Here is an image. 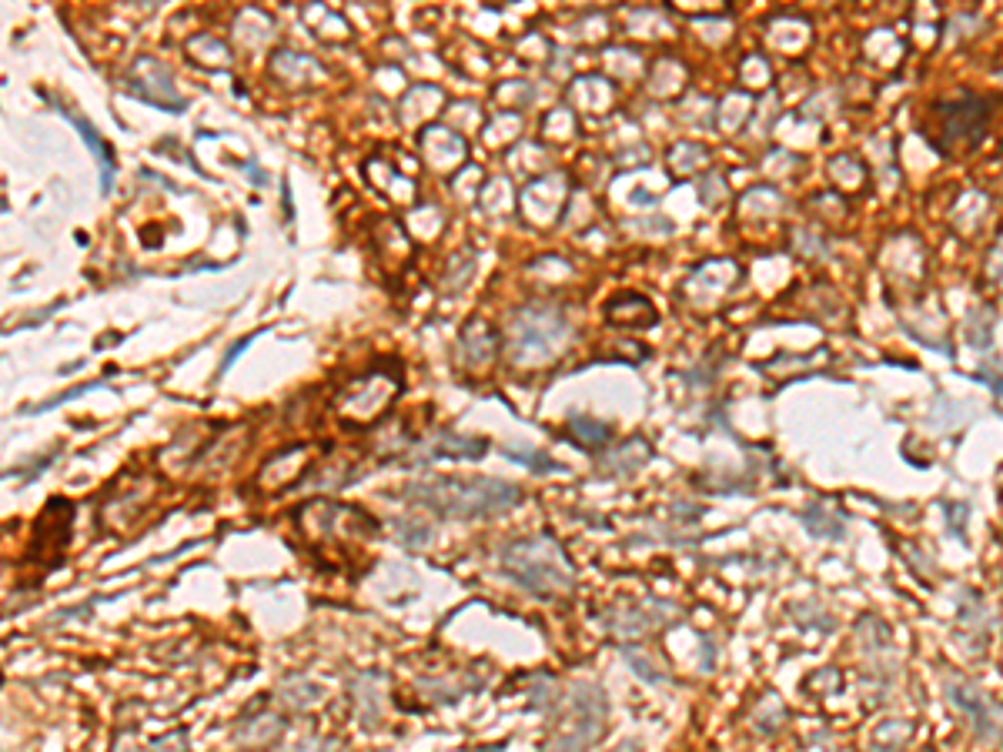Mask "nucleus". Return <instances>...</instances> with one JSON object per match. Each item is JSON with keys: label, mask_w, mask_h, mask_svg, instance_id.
Here are the masks:
<instances>
[{"label": "nucleus", "mask_w": 1003, "mask_h": 752, "mask_svg": "<svg viewBox=\"0 0 1003 752\" xmlns=\"http://www.w3.org/2000/svg\"><path fill=\"white\" fill-rule=\"evenodd\" d=\"M402 495L442 519H492L522 502V488L499 478H432L408 485Z\"/></svg>", "instance_id": "obj_1"}, {"label": "nucleus", "mask_w": 1003, "mask_h": 752, "mask_svg": "<svg viewBox=\"0 0 1003 752\" xmlns=\"http://www.w3.org/2000/svg\"><path fill=\"white\" fill-rule=\"evenodd\" d=\"M502 572L539 599H562L576 589V569H572L566 549L552 535H529L515 539L499 555Z\"/></svg>", "instance_id": "obj_2"}, {"label": "nucleus", "mask_w": 1003, "mask_h": 752, "mask_svg": "<svg viewBox=\"0 0 1003 752\" xmlns=\"http://www.w3.org/2000/svg\"><path fill=\"white\" fill-rule=\"evenodd\" d=\"M572 338V321L552 301L522 305L509 321V361L515 368H539L559 358Z\"/></svg>", "instance_id": "obj_3"}, {"label": "nucleus", "mask_w": 1003, "mask_h": 752, "mask_svg": "<svg viewBox=\"0 0 1003 752\" xmlns=\"http://www.w3.org/2000/svg\"><path fill=\"white\" fill-rule=\"evenodd\" d=\"M602 729H606V692L592 682H579L572 686L566 712L555 722L542 752H586L592 742H599Z\"/></svg>", "instance_id": "obj_4"}, {"label": "nucleus", "mask_w": 1003, "mask_h": 752, "mask_svg": "<svg viewBox=\"0 0 1003 752\" xmlns=\"http://www.w3.org/2000/svg\"><path fill=\"white\" fill-rule=\"evenodd\" d=\"M402 395V375L388 371V365L372 368L365 375L352 378L342 392L335 395V418L348 428H368L392 408L395 398Z\"/></svg>", "instance_id": "obj_5"}, {"label": "nucleus", "mask_w": 1003, "mask_h": 752, "mask_svg": "<svg viewBox=\"0 0 1003 752\" xmlns=\"http://www.w3.org/2000/svg\"><path fill=\"white\" fill-rule=\"evenodd\" d=\"M124 91L134 94L144 104L161 107V111H168V114H184V107H188L184 94L178 91V84H174L171 71L161 61H154V57H138V61L128 67V74H124Z\"/></svg>", "instance_id": "obj_6"}, {"label": "nucleus", "mask_w": 1003, "mask_h": 752, "mask_svg": "<svg viewBox=\"0 0 1003 752\" xmlns=\"http://www.w3.org/2000/svg\"><path fill=\"white\" fill-rule=\"evenodd\" d=\"M569 201V178L562 171H545L519 194V214L535 228H549L562 218Z\"/></svg>", "instance_id": "obj_7"}, {"label": "nucleus", "mask_w": 1003, "mask_h": 752, "mask_svg": "<svg viewBox=\"0 0 1003 752\" xmlns=\"http://www.w3.org/2000/svg\"><path fill=\"white\" fill-rule=\"evenodd\" d=\"M418 154L432 171L452 178L469 161V141L459 131H452L449 124H428V128L418 131Z\"/></svg>", "instance_id": "obj_8"}, {"label": "nucleus", "mask_w": 1003, "mask_h": 752, "mask_svg": "<svg viewBox=\"0 0 1003 752\" xmlns=\"http://www.w3.org/2000/svg\"><path fill=\"white\" fill-rule=\"evenodd\" d=\"M495 358H499V331H495L489 321H482V318L469 321V325L462 328V335H459V361H462V368L482 371V368H489Z\"/></svg>", "instance_id": "obj_9"}, {"label": "nucleus", "mask_w": 1003, "mask_h": 752, "mask_svg": "<svg viewBox=\"0 0 1003 752\" xmlns=\"http://www.w3.org/2000/svg\"><path fill=\"white\" fill-rule=\"evenodd\" d=\"M372 241H375L378 255H382L385 268L392 271V275H402V271L412 265L415 244L395 218H378L372 224Z\"/></svg>", "instance_id": "obj_10"}, {"label": "nucleus", "mask_w": 1003, "mask_h": 752, "mask_svg": "<svg viewBox=\"0 0 1003 752\" xmlns=\"http://www.w3.org/2000/svg\"><path fill=\"white\" fill-rule=\"evenodd\" d=\"M148 495H151V478H144L138 485H121V492L111 495L101 505V525L107 532H124L131 525V519L141 515Z\"/></svg>", "instance_id": "obj_11"}, {"label": "nucleus", "mask_w": 1003, "mask_h": 752, "mask_svg": "<svg viewBox=\"0 0 1003 752\" xmlns=\"http://www.w3.org/2000/svg\"><path fill=\"white\" fill-rule=\"evenodd\" d=\"M71 522H74V505L64 502V498H51L41 522H37V549H41V555L51 549L54 562L61 559L64 545L71 542Z\"/></svg>", "instance_id": "obj_12"}, {"label": "nucleus", "mask_w": 1003, "mask_h": 752, "mask_svg": "<svg viewBox=\"0 0 1003 752\" xmlns=\"http://www.w3.org/2000/svg\"><path fill=\"white\" fill-rule=\"evenodd\" d=\"M308 445H295V448H285V452L271 455L258 472V485L261 488H288L291 482H298L308 468Z\"/></svg>", "instance_id": "obj_13"}, {"label": "nucleus", "mask_w": 1003, "mask_h": 752, "mask_svg": "<svg viewBox=\"0 0 1003 752\" xmlns=\"http://www.w3.org/2000/svg\"><path fill=\"white\" fill-rule=\"evenodd\" d=\"M445 107V94L438 91V87L432 84H415L412 91L405 94V101L402 107H398V117H402V124L405 128H428V124H435L432 117L442 111Z\"/></svg>", "instance_id": "obj_14"}, {"label": "nucleus", "mask_w": 1003, "mask_h": 752, "mask_svg": "<svg viewBox=\"0 0 1003 752\" xmlns=\"http://www.w3.org/2000/svg\"><path fill=\"white\" fill-rule=\"evenodd\" d=\"M271 74L288 87H305L321 77V64L308 54L285 51V47H281V51H275V57H271Z\"/></svg>", "instance_id": "obj_15"}, {"label": "nucleus", "mask_w": 1003, "mask_h": 752, "mask_svg": "<svg viewBox=\"0 0 1003 752\" xmlns=\"http://www.w3.org/2000/svg\"><path fill=\"white\" fill-rule=\"evenodd\" d=\"M281 732H285V719L271 709H258L255 716L241 719L235 726V739L238 746H248V749H258V746H271Z\"/></svg>", "instance_id": "obj_16"}, {"label": "nucleus", "mask_w": 1003, "mask_h": 752, "mask_svg": "<svg viewBox=\"0 0 1003 752\" xmlns=\"http://www.w3.org/2000/svg\"><path fill=\"white\" fill-rule=\"evenodd\" d=\"M606 321L616 328H646L656 321V311L642 295H616L606 305Z\"/></svg>", "instance_id": "obj_17"}, {"label": "nucleus", "mask_w": 1003, "mask_h": 752, "mask_svg": "<svg viewBox=\"0 0 1003 752\" xmlns=\"http://www.w3.org/2000/svg\"><path fill=\"white\" fill-rule=\"evenodd\" d=\"M569 101L576 104V111L599 114L612 104V87L606 77L599 74H582L569 84Z\"/></svg>", "instance_id": "obj_18"}, {"label": "nucleus", "mask_w": 1003, "mask_h": 752, "mask_svg": "<svg viewBox=\"0 0 1003 752\" xmlns=\"http://www.w3.org/2000/svg\"><path fill=\"white\" fill-rule=\"evenodd\" d=\"M489 452L485 438L459 435V432H438L432 442V458H455V462H479Z\"/></svg>", "instance_id": "obj_19"}, {"label": "nucleus", "mask_w": 1003, "mask_h": 752, "mask_svg": "<svg viewBox=\"0 0 1003 752\" xmlns=\"http://www.w3.org/2000/svg\"><path fill=\"white\" fill-rule=\"evenodd\" d=\"M64 114L71 117V124H74L77 131H81L84 144H87V148H91V154L97 158V168H101V191L107 194V191H111V184H114V151L107 148V144H104V138H101V134L94 131V124L87 121V117L74 114V111H64Z\"/></svg>", "instance_id": "obj_20"}, {"label": "nucleus", "mask_w": 1003, "mask_h": 752, "mask_svg": "<svg viewBox=\"0 0 1003 752\" xmlns=\"http://www.w3.org/2000/svg\"><path fill=\"white\" fill-rule=\"evenodd\" d=\"M646 458H649V445L642 442V438H632V442L619 445L616 452L599 458V472L609 478H626L636 472L639 465H646Z\"/></svg>", "instance_id": "obj_21"}, {"label": "nucleus", "mask_w": 1003, "mask_h": 752, "mask_svg": "<svg viewBox=\"0 0 1003 752\" xmlns=\"http://www.w3.org/2000/svg\"><path fill=\"white\" fill-rule=\"evenodd\" d=\"M382 689H385V679L382 676H358L352 682V692H355V702H358V716H362L368 726L378 722L382 716Z\"/></svg>", "instance_id": "obj_22"}, {"label": "nucleus", "mask_w": 1003, "mask_h": 752, "mask_svg": "<svg viewBox=\"0 0 1003 752\" xmlns=\"http://www.w3.org/2000/svg\"><path fill=\"white\" fill-rule=\"evenodd\" d=\"M482 138L489 148L502 151V148H512L515 141L522 138V114H509V111H495V117L489 124H482Z\"/></svg>", "instance_id": "obj_23"}, {"label": "nucleus", "mask_w": 1003, "mask_h": 752, "mask_svg": "<svg viewBox=\"0 0 1003 752\" xmlns=\"http://www.w3.org/2000/svg\"><path fill=\"white\" fill-rule=\"evenodd\" d=\"M188 54H191L194 64L208 67V71H225V67H231L228 44L218 41V37H211V34L191 37V41H188Z\"/></svg>", "instance_id": "obj_24"}, {"label": "nucleus", "mask_w": 1003, "mask_h": 752, "mask_svg": "<svg viewBox=\"0 0 1003 752\" xmlns=\"http://www.w3.org/2000/svg\"><path fill=\"white\" fill-rule=\"evenodd\" d=\"M569 442H576L579 448H586V452H596V448H602L609 442V425H602L589 415H572L569 418Z\"/></svg>", "instance_id": "obj_25"}, {"label": "nucleus", "mask_w": 1003, "mask_h": 752, "mask_svg": "<svg viewBox=\"0 0 1003 752\" xmlns=\"http://www.w3.org/2000/svg\"><path fill=\"white\" fill-rule=\"evenodd\" d=\"M308 24L315 27V34L318 37H325V41H348L352 37V31H348V24L338 17L335 11H328V7H321V4H311L308 11Z\"/></svg>", "instance_id": "obj_26"}, {"label": "nucleus", "mask_w": 1003, "mask_h": 752, "mask_svg": "<svg viewBox=\"0 0 1003 752\" xmlns=\"http://www.w3.org/2000/svg\"><path fill=\"white\" fill-rule=\"evenodd\" d=\"M542 134L555 144L572 141L579 134L576 111H569V107H555V111H549V117H545V124H542Z\"/></svg>", "instance_id": "obj_27"}, {"label": "nucleus", "mask_w": 1003, "mask_h": 752, "mask_svg": "<svg viewBox=\"0 0 1003 752\" xmlns=\"http://www.w3.org/2000/svg\"><path fill=\"white\" fill-rule=\"evenodd\" d=\"M472 268H475V258L469 255V251H459V255H452L449 261H445V271H442V291H449V295L462 291L465 285H469Z\"/></svg>", "instance_id": "obj_28"}, {"label": "nucleus", "mask_w": 1003, "mask_h": 752, "mask_svg": "<svg viewBox=\"0 0 1003 752\" xmlns=\"http://www.w3.org/2000/svg\"><path fill=\"white\" fill-rule=\"evenodd\" d=\"M532 97H535V91H532L529 81H505V84L495 87V104L509 114H522V107L529 104Z\"/></svg>", "instance_id": "obj_29"}, {"label": "nucleus", "mask_w": 1003, "mask_h": 752, "mask_svg": "<svg viewBox=\"0 0 1003 752\" xmlns=\"http://www.w3.org/2000/svg\"><path fill=\"white\" fill-rule=\"evenodd\" d=\"M392 529L398 532V539H402L408 549H425L428 539H432V529L422 525V522H415V519H395Z\"/></svg>", "instance_id": "obj_30"}, {"label": "nucleus", "mask_w": 1003, "mask_h": 752, "mask_svg": "<svg viewBox=\"0 0 1003 752\" xmlns=\"http://www.w3.org/2000/svg\"><path fill=\"white\" fill-rule=\"evenodd\" d=\"M482 204H485V211H492V214H505V211H509L512 208L509 181L499 178V181L485 184V188H482Z\"/></svg>", "instance_id": "obj_31"}, {"label": "nucleus", "mask_w": 1003, "mask_h": 752, "mask_svg": "<svg viewBox=\"0 0 1003 752\" xmlns=\"http://www.w3.org/2000/svg\"><path fill=\"white\" fill-rule=\"evenodd\" d=\"M505 455H509L512 462L532 468V472H559V465L549 462V458L539 455V452H529V448H505Z\"/></svg>", "instance_id": "obj_32"}, {"label": "nucleus", "mask_w": 1003, "mask_h": 752, "mask_svg": "<svg viewBox=\"0 0 1003 752\" xmlns=\"http://www.w3.org/2000/svg\"><path fill=\"white\" fill-rule=\"evenodd\" d=\"M151 752H188V732L178 729V732H168V736H161V739H154Z\"/></svg>", "instance_id": "obj_33"}, {"label": "nucleus", "mask_w": 1003, "mask_h": 752, "mask_svg": "<svg viewBox=\"0 0 1003 752\" xmlns=\"http://www.w3.org/2000/svg\"><path fill=\"white\" fill-rule=\"evenodd\" d=\"M298 752H335V742H321V739H308L301 742Z\"/></svg>", "instance_id": "obj_34"}, {"label": "nucleus", "mask_w": 1003, "mask_h": 752, "mask_svg": "<svg viewBox=\"0 0 1003 752\" xmlns=\"http://www.w3.org/2000/svg\"><path fill=\"white\" fill-rule=\"evenodd\" d=\"M505 749V742H499V746H485V749H479V752H502Z\"/></svg>", "instance_id": "obj_35"}]
</instances>
